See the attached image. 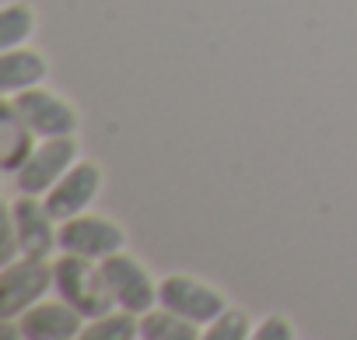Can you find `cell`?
Returning <instances> with one entry per match:
<instances>
[{"instance_id":"obj_1","label":"cell","mask_w":357,"mask_h":340,"mask_svg":"<svg viewBox=\"0 0 357 340\" xmlns=\"http://www.w3.org/2000/svg\"><path fill=\"white\" fill-rule=\"evenodd\" d=\"M53 288L84 319H98V316L112 312V305H116V295L105 281V270L91 267V256H81V253H63L53 263Z\"/></svg>"},{"instance_id":"obj_2","label":"cell","mask_w":357,"mask_h":340,"mask_svg":"<svg viewBox=\"0 0 357 340\" xmlns=\"http://www.w3.org/2000/svg\"><path fill=\"white\" fill-rule=\"evenodd\" d=\"M74 161H77V140H74V133L70 137H46L29 154V161L15 172V183L29 197H46Z\"/></svg>"},{"instance_id":"obj_3","label":"cell","mask_w":357,"mask_h":340,"mask_svg":"<svg viewBox=\"0 0 357 340\" xmlns=\"http://www.w3.org/2000/svg\"><path fill=\"white\" fill-rule=\"evenodd\" d=\"M53 284V263L39 256H25L18 263H8V270L0 274V316L15 319L29 305H36Z\"/></svg>"},{"instance_id":"obj_4","label":"cell","mask_w":357,"mask_h":340,"mask_svg":"<svg viewBox=\"0 0 357 340\" xmlns=\"http://www.w3.org/2000/svg\"><path fill=\"white\" fill-rule=\"evenodd\" d=\"M158 302L165 309L178 312L183 319H190V323H214L228 309V302H225V295L218 288H211V284H204L197 277H186V274L165 277L158 284Z\"/></svg>"},{"instance_id":"obj_5","label":"cell","mask_w":357,"mask_h":340,"mask_svg":"<svg viewBox=\"0 0 357 340\" xmlns=\"http://www.w3.org/2000/svg\"><path fill=\"white\" fill-rule=\"evenodd\" d=\"M8 102L18 109V116L39 133V137H70L77 130V112L67 98L39 88H25L8 95Z\"/></svg>"},{"instance_id":"obj_6","label":"cell","mask_w":357,"mask_h":340,"mask_svg":"<svg viewBox=\"0 0 357 340\" xmlns=\"http://www.w3.org/2000/svg\"><path fill=\"white\" fill-rule=\"evenodd\" d=\"M8 221L15 228V239H18V249L25 256H39L46 260L56 246H60V228H53V214L46 211V204H39L36 197L22 193L11 207H8Z\"/></svg>"},{"instance_id":"obj_7","label":"cell","mask_w":357,"mask_h":340,"mask_svg":"<svg viewBox=\"0 0 357 340\" xmlns=\"http://www.w3.org/2000/svg\"><path fill=\"white\" fill-rule=\"evenodd\" d=\"M102 190V168L95 161H74L67 172L60 176V183L46 193V211L56 221H67L74 214H84L91 207V200Z\"/></svg>"},{"instance_id":"obj_8","label":"cell","mask_w":357,"mask_h":340,"mask_svg":"<svg viewBox=\"0 0 357 340\" xmlns=\"http://www.w3.org/2000/svg\"><path fill=\"white\" fill-rule=\"evenodd\" d=\"M126 246V235L119 225L98 214H74L60 225V249L63 253H81L91 260H105L109 253H119Z\"/></svg>"},{"instance_id":"obj_9","label":"cell","mask_w":357,"mask_h":340,"mask_svg":"<svg viewBox=\"0 0 357 340\" xmlns=\"http://www.w3.org/2000/svg\"><path fill=\"white\" fill-rule=\"evenodd\" d=\"M102 270H105V281H109V288H112L119 309L147 312V309L158 302V284L151 281V274L144 270V263H137L133 256H126V253H109V256L102 260Z\"/></svg>"},{"instance_id":"obj_10","label":"cell","mask_w":357,"mask_h":340,"mask_svg":"<svg viewBox=\"0 0 357 340\" xmlns=\"http://www.w3.org/2000/svg\"><path fill=\"white\" fill-rule=\"evenodd\" d=\"M84 316L63 298V302H36L22 312V337L32 340H63V337H77L84 333Z\"/></svg>"},{"instance_id":"obj_11","label":"cell","mask_w":357,"mask_h":340,"mask_svg":"<svg viewBox=\"0 0 357 340\" xmlns=\"http://www.w3.org/2000/svg\"><path fill=\"white\" fill-rule=\"evenodd\" d=\"M43 77H46L43 53L18 50V46L15 50H4V57H0V88H4L8 95L25 91V88H36Z\"/></svg>"},{"instance_id":"obj_12","label":"cell","mask_w":357,"mask_h":340,"mask_svg":"<svg viewBox=\"0 0 357 340\" xmlns=\"http://www.w3.org/2000/svg\"><path fill=\"white\" fill-rule=\"evenodd\" d=\"M32 137H36V130L18 116V109L11 105V102H4V168L15 176L18 168L29 161V154L36 151L32 147Z\"/></svg>"},{"instance_id":"obj_13","label":"cell","mask_w":357,"mask_h":340,"mask_svg":"<svg viewBox=\"0 0 357 340\" xmlns=\"http://www.w3.org/2000/svg\"><path fill=\"white\" fill-rule=\"evenodd\" d=\"M140 337H147V340H197L200 330H197V323H190V319H183L178 312H172V309L161 305V312H151V309L144 312Z\"/></svg>"},{"instance_id":"obj_14","label":"cell","mask_w":357,"mask_h":340,"mask_svg":"<svg viewBox=\"0 0 357 340\" xmlns=\"http://www.w3.org/2000/svg\"><path fill=\"white\" fill-rule=\"evenodd\" d=\"M32 25H36V15L29 4H22V0L4 4V11H0V46L15 50L18 43H25L32 36Z\"/></svg>"},{"instance_id":"obj_15","label":"cell","mask_w":357,"mask_h":340,"mask_svg":"<svg viewBox=\"0 0 357 340\" xmlns=\"http://www.w3.org/2000/svg\"><path fill=\"white\" fill-rule=\"evenodd\" d=\"M137 333H140V319L130 309L105 312V316L91 319V326H84V337H91V340H130Z\"/></svg>"},{"instance_id":"obj_16","label":"cell","mask_w":357,"mask_h":340,"mask_svg":"<svg viewBox=\"0 0 357 340\" xmlns=\"http://www.w3.org/2000/svg\"><path fill=\"white\" fill-rule=\"evenodd\" d=\"M252 333V326H249V316L242 312V309H225L211 326H207V340H242V337H249Z\"/></svg>"},{"instance_id":"obj_17","label":"cell","mask_w":357,"mask_h":340,"mask_svg":"<svg viewBox=\"0 0 357 340\" xmlns=\"http://www.w3.org/2000/svg\"><path fill=\"white\" fill-rule=\"evenodd\" d=\"M252 337H256V340H277V337H294V330H291V323H287L284 316H270Z\"/></svg>"}]
</instances>
